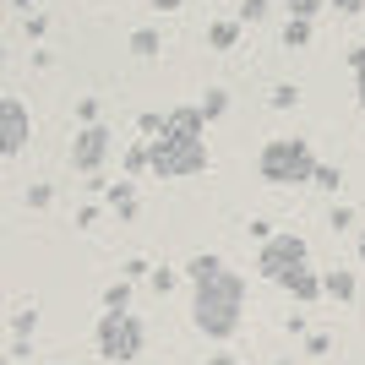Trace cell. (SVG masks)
Wrapping results in <instances>:
<instances>
[{
  "label": "cell",
  "instance_id": "cell-3",
  "mask_svg": "<svg viewBox=\"0 0 365 365\" xmlns=\"http://www.w3.org/2000/svg\"><path fill=\"white\" fill-rule=\"evenodd\" d=\"M257 169H262L267 185H305V180H317L322 158H317V148L305 137H273L257 153Z\"/></svg>",
  "mask_w": 365,
  "mask_h": 365
},
{
  "label": "cell",
  "instance_id": "cell-26",
  "mask_svg": "<svg viewBox=\"0 0 365 365\" xmlns=\"http://www.w3.org/2000/svg\"><path fill=\"white\" fill-rule=\"evenodd\" d=\"M76 115H82V125H98V98H82V104H76Z\"/></svg>",
  "mask_w": 365,
  "mask_h": 365
},
{
  "label": "cell",
  "instance_id": "cell-2",
  "mask_svg": "<svg viewBox=\"0 0 365 365\" xmlns=\"http://www.w3.org/2000/svg\"><path fill=\"white\" fill-rule=\"evenodd\" d=\"M240 317H245V278L235 267H224L218 278L191 284V322H197L202 338L229 344V338L240 333Z\"/></svg>",
  "mask_w": 365,
  "mask_h": 365
},
{
  "label": "cell",
  "instance_id": "cell-1",
  "mask_svg": "<svg viewBox=\"0 0 365 365\" xmlns=\"http://www.w3.org/2000/svg\"><path fill=\"white\" fill-rule=\"evenodd\" d=\"M153 148V175L158 180H191L202 169L213 164V153H207V115L202 104H180L164 115V131L148 142Z\"/></svg>",
  "mask_w": 365,
  "mask_h": 365
},
{
  "label": "cell",
  "instance_id": "cell-22",
  "mask_svg": "<svg viewBox=\"0 0 365 365\" xmlns=\"http://www.w3.org/2000/svg\"><path fill=\"white\" fill-rule=\"evenodd\" d=\"M317 185H322V191H344V169H338V164H322L317 169Z\"/></svg>",
  "mask_w": 365,
  "mask_h": 365
},
{
  "label": "cell",
  "instance_id": "cell-10",
  "mask_svg": "<svg viewBox=\"0 0 365 365\" xmlns=\"http://www.w3.org/2000/svg\"><path fill=\"white\" fill-rule=\"evenodd\" d=\"M104 207H109V213H120V218H137V185H131V180L104 185Z\"/></svg>",
  "mask_w": 365,
  "mask_h": 365
},
{
  "label": "cell",
  "instance_id": "cell-34",
  "mask_svg": "<svg viewBox=\"0 0 365 365\" xmlns=\"http://www.w3.org/2000/svg\"><path fill=\"white\" fill-rule=\"evenodd\" d=\"M153 6H158V11H180V0H153Z\"/></svg>",
  "mask_w": 365,
  "mask_h": 365
},
{
  "label": "cell",
  "instance_id": "cell-24",
  "mask_svg": "<svg viewBox=\"0 0 365 365\" xmlns=\"http://www.w3.org/2000/svg\"><path fill=\"white\" fill-rule=\"evenodd\" d=\"M294 104H300V88L278 82V88H273V109H294Z\"/></svg>",
  "mask_w": 365,
  "mask_h": 365
},
{
  "label": "cell",
  "instance_id": "cell-6",
  "mask_svg": "<svg viewBox=\"0 0 365 365\" xmlns=\"http://www.w3.org/2000/svg\"><path fill=\"white\" fill-rule=\"evenodd\" d=\"M109 153H115V131H109L104 120H98V125H82V131L71 137V169L93 180V175L109 164Z\"/></svg>",
  "mask_w": 365,
  "mask_h": 365
},
{
  "label": "cell",
  "instance_id": "cell-16",
  "mask_svg": "<svg viewBox=\"0 0 365 365\" xmlns=\"http://www.w3.org/2000/svg\"><path fill=\"white\" fill-rule=\"evenodd\" d=\"M125 169H131V175H142V169H153V148L148 142H137V148H125V158H120Z\"/></svg>",
  "mask_w": 365,
  "mask_h": 365
},
{
  "label": "cell",
  "instance_id": "cell-7",
  "mask_svg": "<svg viewBox=\"0 0 365 365\" xmlns=\"http://www.w3.org/2000/svg\"><path fill=\"white\" fill-rule=\"evenodd\" d=\"M28 137H33L28 104H22L16 93H6V98H0V153H6V158H16V153L28 148Z\"/></svg>",
  "mask_w": 365,
  "mask_h": 365
},
{
  "label": "cell",
  "instance_id": "cell-4",
  "mask_svg": "<svg viewBox=\"0 0 365 365\" xmlns=\"http://www.w3.org/2000/svg\"><path fill=\"white\" fill-rule=\"evenodd\" d=\"M93 344L109 365H137L142 349H148V322L137 311H104L98 327H93Z\"/></svg>",
  "mask_w": 365,
  "mask_h": 365
},
{
  "label": "cell",
  "instance_id": "cell-11",
  "mask_svg": "<svg viewBox=\"0 0 365 365\" xmlns=\"http://www.w3.org/2000/svg\"><path fill=\"white\" fill-rule=\"evenodd\" d=\"M131 55H137V61H158V55H164V33L158 28H137L131 33Z\"/></svg>",
  "mask_w": 365,
  "mask_h": 365
},
{
  "label": "cell",
  "instance_id": "cell-17",
  "mask_svg": "<svg viewBox=\"0 0 365 365\" xmlns=\"http://www.w3.org/2000/svg\"><path fill=\"white\" fill-rule=\"evenodd\" d=\"M322 6H327V0H284V11H289V16H300V22H317V16H322Z\"/></svg>",
  "mask_w": 365,
  "mask_h": 365
},
{
  "label": "cell",
  "instance_id": "cell-14",
  "mask_svg": "<svg viewBox=\"0 0 365 365\" xmlns=\"http://www.w3.org/2000/svg\"><path fill=\"white\" fill-rule=\"evenodd\" d=\"M104 311H131V278H120V284L104 289Z\"/></svg>",
  "mask_w": 365,
  "mask_h": 365
},
{
  "label": "cell",
  "instance_id": "cell-29",
  "mask_svg": "<svg viewBox=\"0 0 365 365\" xmlns=\"http://www.w3.org/2000/svg\"><path fill=\"white\" fill-rule=\"evenodd\" d=\"M333 229H354V213H349V207H333Z\"/></svg>",
  "mask_w": 365,
  "mask_h": 365
},
{
  "label": "cell",
  "instance_id": "cell-27",
  "mask_svg": "<svg viewBox=\"0 0 365 365\" xmlns=\"http://www.w3.org/2000/svg\"><path fill=\"white\" fill-rule=\"evenodd\" d=\"M44 28H49L44 16H22V33H28V38H44Z\"/></svg>",
  "mask_w": 365,
  "mask_h": 365
},
{
  "label": "cell",
  "instance_id": "cell-18",
  "mask_svg": "<svg viewBox=\"0 0 365 365\" xmlns=\"http://www.w3.org/2000/svg\"><path fill=\"white\" fill-rule=\"evenodd\" d=\"M33 327H38V305H22V311H11V333H16V338H28Z\"/></svg>",
  "mask_w": 365,
  "mask_h": 365
},
{
  "label": "cell",
  "instance_id": "cell-33",
  "mask_svg": "<svg viewBox=\"0 0 365 365\" xmlns=\"http://www.w3.org/2000/svg\"><path fill=\"white\" fill-rule=\"evenodd\" d=\"M207 365H240V360H235V354H213Z\"/></svg>",
  "mask_w": 365,
  "mask_h": 365
},
{
  "label": "cell",
  "instance_id": "cell-19",
  "mask_svg": "<svg viewBox=\"0 0 365 365\" xmlns=\"http://www.w3.org/2000/svg\"><path fill=\"white\" fill-rule=\"evenodd\" d=\"M224 109H229V93L224 88H207V93H202V115H207V120H218Z\"/></svg>",
  "mask_w": 365,
  "mask_h": 365
},
{
  "label": "cell",
  "instance_id": "cell-20",
  "mask_svg": "<svg viewBox=\"0 0 365 365\" xmlns=\"http://www.w3.org/2000/svg\"><path fill=\"white\" fill-rule=\"evenodd\" d=\"M49 202H55V185H44V180H38V185H28V207H33V213H44Z\"/></svg>",
  "mask_w": 365,
  "mask_h": 365
},
{
  "label": "cell",
  "instance_id": "cell-31",
  "mask_svg": "<svg viewBox=\"0 0 365 365\" xmlns=\"http://www.w3.org/2000/svg\"><path fill=\"white\" fill-rule=\"evenodd\" d=\"M354 104H360V109H365V71H360V76H354Z\"/></svg>",
  "mask_w": 365,
  "mask_h": 365
},
{
  "label": "cell",
  "instance_id": "cell-5",
  "mask_svg": "<svg viewBox=\"0 0 365 365\" xmlns=\"http://www.w3.org/2000/svg\"><path fill=\"white\" fill-rule=\"evenodd\" d=\"M300 267H311V245L300 240V235H273V240H262V257H257V273L267 278V284H289V273H300Z\"/></svg>",
  "mask_w": 365,
  "mask_h": 365
},
{
  "label": "cell",
  "instance_id": "cell-30",
  "mask_svg": "<svg viewBox=\"0 0 365 365\" xmlns=\"http://www.w3.org/2000/svg\"><path fill=\"white\" fill-rule=\"evenodd\" d=\"M349 71H354V76L365 71V44H360V49H349Z\"/></svg>",
  "mask_w": 365,
  "mask_h": 365
},
{
  "label": "cell",
  "instance_id": "cell-32",
  "mask_svg": "<svg viewBox=\"0 0 365 365\" xmlns=\"http://www.w3.org/2000/svg\"><path fill=\"white\" fill-rule=\"evenodd\" d=\"M354 257L365 262V229H360V235H354Z\"/></svg>",
  "mask_w": 365,
  "mask_h": 365
},
{
  "label": "cell",
  "instance_id": "cell-15",
  "mask_svg": "<svg viewBox=\"0 0 365 365\" xmlns=\"http://www.w3.org/2000/svg\"><path fill=\"white\" fill-rule=\"evenodd\" d=\"M284 44H289V49H305V44H311V22L289 16V22H284Z\"/></svg>",
  "mask_w": 365,
  "mask_h": 365
},
{
  "label": "cell",
  "instance_id": "cell-12",
  "mask_svg": "<svg viewBox=\"0 0 365 365\" xmlns=\"http://www.w3.org/2000/svg\"><path fill=\"white\" fill-rule=\"evenodd\" d=\"M240 16H224V22H213V28H207V49H235L240 44Z\"/></svg>",
  "mask_w": 365,
  "mask_h": 365
},
{
  "label": "cell",
  "instance_id": "cell-21",
  "mask_svg": "<svg viewBox=\"0 0 365 365\" xmlns=\"http://www.w3.org/2000/svg\"><path fill=\"white\" fill-rule=\"evenodd\" d=\"M148 284H153V294H169L175 284H180V273H175V267H153V278H148Z\"/></svg>",
  "mask_w": 365,
  "mask_h": 365
},
{
  "label": "cell",
  "instance_id": "cell-9",
  "mask_svg": "<svg viewBox=\"0 0 365 365\" xmlns=\"http://www.w3.org/2000/svg\"><path fill=\"white\" fill-rule=\"evenodd\" d=\"M284 289H289L300 305H311V300H327V289H322V273H311V267L289 273V284H284Z\"/></svg>",
  "mask_w": 365,
  "mask_h": 365
},
{
  "label": "cell",
  "instance_id": "cell-28",
  "mask_svg": "<svg viewBox=\"0 0 365 365\" xmlns=\"http://www.w3.org/2000/svg\"><path fill=\"white\" fill-rule=\"evenodd\" d=\"M327 6H333L338 16H360V6H365V0H327Z\"/></svg>",
  "mask_w": 365,
  "mask_h": 365
},
{
  "label": "cell",
  "instance_id": "cell-36",
  "mask_svg": "<svg viewBox=\"0 0 365 365\" xmlns=\"http://www.w3.org/2000/svg\"><path fill=\"white\" fill-rule=\"evenodd\" d=\"M278 365H289V360H278Z\"/></svg>",
  "mask_w": 365,
  "mask_h": 365
},
{
  "label": "cell",
  "instance_id": "cell-8",
  "mask_svg": "<svg viewBox=\"0 0 365 365\" xmlns=\"http://www.w3.org/2000/svg\"><path fill=\"white\" fill-rule=\"evenodd\" d=\"M322 289H327V300L354 305V300H360V278H354V273H344V267H333V273H322Z\"/></svg>",
  "mask_w": 365,
  "mask_h": 365
},
{
  "label": "cell",
  "instance_id": "cell-13",
  "mask_svg": "<svg viewBox=\"0 0 365 365\" xmlns=\"http://www.w3.org/2000/svg\"><path fill=\"white\" fill-rule=\"evenodd\" d=\"M224 273V257H213V251H197V257L185 262V278L191 284H202V278H218Z\"/></svg>",
  "mask_w": 365,
  "mask_h": 365
},
{
  "label": "cell",
  "instance_id": "cell-35",
  "mask_svg": "<svg viewBox=\"0 0 365 365\" xmlns=\"http://www.w3.org/2000/svg\"><path fill=\"white\" fill-rule=\"evenodd\" d=\"M11 6H16V11H28V6H33V0H11Z\"/></svg>",
  "mask_w": 365,
  "mask_h": 365
},
{
  "label": "cell",
  "instance_id": "cell-25",
  "mask_svg": "<svg viewBox=\"0 0 365 365\" xmlns=\"http://www.w3.org/2000/svg\"><path fill=\"white\" fill-rule=\"evenodd\" d=\"M327 349H333V338H327V333H311V338H305V354H327Z\"/></svg>",
  "mask_w": 365,
  "mask_h": 365
},
{
  "label": "cell",
  "instance_id": "cell-23",
  "mask_svg": "<svg viewBox=\"0 0 365 365\" xmlns=\"http://www.w3.org/2000/svg\"><path fill=\"white\" fill-rule=\"evenodd\" d=\"M235 16L251 28V22H262V16H267V0H240V11H235Z\"/></svg>",
  "mask_w": 365,
  "mask_h": 365
}]
</instances>
